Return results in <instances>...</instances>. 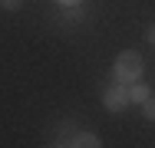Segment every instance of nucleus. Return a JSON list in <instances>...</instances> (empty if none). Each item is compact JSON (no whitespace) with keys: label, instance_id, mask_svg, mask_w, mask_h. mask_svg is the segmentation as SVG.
Listing matches in <instances>:
<instances>
[{"label":"nucleus","instance_id":"1","mask_svg":"<svg viewBox=\"0 0 155 148\" xmlns=\"http://www.w3.org/2000/svg\"><path fill=\"white\" fill-rule=\"evenodd\" d=\"M142 56L135 53V50H122L119 56H116V66H112V76H116V82H135V79H142Z\"/></svg>","mask_w":155,"mask_h":148},{"label":"nucleus","instance_id":"2","mask_svg":"<svg viewBox=\"0 0 155 148\" xmlns=\"http://www.w3.org/2000/svg\"><path fill=\"white\" fill-rule=\"evenodd\" d=\"M102 105L109 112H122L125 105H129V86L125 82H116V86L102 89Z\"/></svg>","mask_w":155,"mask_h":148},{"label":"nucleus","instance_id":"3","mask_svg":"<svg viewBox=\"0 0 155 148\" xmlns=\"http://www.w3.org/2000/svg\"><path fill=\"white\" fill-rule=\"evenodd\" d=\"M145 99H149V86L145 82H139V79L129 82V102H145Z\"/></svg>","mask_w":155,"mask_h":148},{"label":"nucleus","instance_id":"4","mask_svg":"<svg viewBox=\"0 0 155 148\" xmlns=\"http://www.w3.org/2000/svg\"><path fill=\"white\" fill-rule=\"evenodd\" d=\"M69 145H76V148H96V145H99V138H96L93 132H76Z\"/></svg>","mask_w":155,"mask_h":148},{"label":"nucleus","instance_id":"5","mask_svg":"<svg viewBox=\"0 0 155 148\" xmlns=\"http://www.w3.org/2000/svg\"><path fill=\"white\" fill-rule=\"evenodd\" d=\"M142 112H145V118H149V122H155V99H152V95L142 102Z\"/></svg>","mask_w":155,"mask_h":148},{"label":"nucleus","instance_id":"6","mask_svg":"<svg viewBox=\"0 0 155 148\" xmlns=\"http://www.w3.org/2000/svg\"><path fill=\"white\" fill-rule=\"evenodd\" d=\"M0 7H3V10H17V7H20V0H0Z\"/></svg>","mask_w":155,"mask_h":148},{"label":"nucleus","instance_id":"7","mask_svg":"<svg viewBox=\"0 0 155 148\" xmlns=\"http://www.w3.org/2000/svg\"><path fill=\"white\" fill-rule=\"evenodd\" d=\"M145 40H149V43H152V46H155V23H152V27H149V30H145Z\"/></svg>","mask_w":155,"mask_h":148},{"label":"nucleus","instance_id":"8","mask_svg":"<svg viewBox=\"0 0 155 148\" xmlns=\"http://www.w3.org/2000/svg\"><path fill=\"white\" fill-rule=\"evenodd\" d=\"M56 3H60V7H79L83 0H56Z\"/></svg>","mask_w":155,"mask_h":148}]
</instances>
